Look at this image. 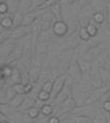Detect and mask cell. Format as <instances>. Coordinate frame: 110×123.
I'll return each instance as SVG.
<instances>
[{"label":"cell","instance_id":"obj_1","mask_svg":"<svg viewBox=\"0 0 110 123\" xmlns=\"http://www.w3.org/2000/svg\"><path fill=\"white\" fill-rule=\"evenodd\" d=\"M76 51L77 50L63 51L51 62L50 66H51V73H52L53 80L56 77L64 75V74H67V70L69 67L70 62L73 56L76 53Z\"/></svg>","mask_w":110,"mask_h":123},{"label":"cell","instance_id":"obj_2","mask_svg":"<svg viewBox=\"0 0 110 123\" xmlns=\"http://www.w3.org/2000/svg\"><path fill=\"white\" fill-rule=\"evenodd\" d=\"M93 87L88 79H81L79 82H75L73 89V98L78 104V106L84 105L87 100L91 96Z\"/></svg>","mask_w":110,"mask_h":123},{"label":"cell","instance_id":"obj_3","mask_svg":"<svg viewBox=\"0 0 110 123\" xmlns=\"http://www.w3.org/2000/svg\"><path fill=\"white\" fill-rule=\"evenodd\" d=\"M58 42L60 44L62 52L69 50H77L82 44V40L79 37L78 31L70 36H67L64 38L58 40Z\"/></svg>","mask_w":110,"mask_h":123},{"label":"cell","instance_id":"obj_4","mask_svg":"<svg viewBox=\"0 0 110 123\" xmlns=\"http://www.w3.org/2000/svg\"><path fill=\"white\" fill-rule=\"evenodd\" d=\"M74 85H75V81L73 80V78H71L70 77H68L66 83L64 85V87L63 88V90L61 91V92L57 95L56 99H55L51 105H53L54 108H59L60 105L63 104V101H65L66 99L73 97V89H74Z\"/></svg>","mask_w":110,"mask_h":123},{"label":"cell","instance_id":"obj_5","mask_svg":"<svg viewBox=\"0 0 110 123\" xmlns=\"http://www.w3.org/2000/svg\"><path fill=\"white\" fill-rule=\"evenodd\" d=\"M49 44L50 42L47 41H37V46H36V51H35V60L34 63L43 65L49 56Z\"/></svg>","mask_w":110,"mask_h":123},{"label":"cell","instance_id":"obj_6","mask_svg":"<svg viewBox=\"0 0 110 123\" xmlns=\"http://www.w3.org/2000/svg\"><path fill=\"white\" fill-rule=\"evenodd\" d=\"M67 75L71 78H73V80L75 82H79L81 79H83L82 73H81V70H80L79 64V55L77 53V51H76V53L73 56V58L70 62L69 67L67 70Z\"/></svg>","mask_w":110,"mask_h":123},{"label":"cell","instance_id":"obj_7","mask_svg":"<svg viewBox=\"0 0 110 123\" xmlns=\"http://www.w3.org/2000/svg\"><path fill=\"white\" fill-rule=\"evenodd\" d=\"M108 48H109V47H107L106 42H105V41H103L101 43H99L98 45L92 47L91 49H89L81 58H83V59H85L87 61L92 62L94 61L96 58H98L101 54H103L104 52H105V51L108 49Z\"/></svg>","mask_w":110,"mask_h":123},{"label":"cell","instance_id":"obj_8","mask_svg":"<svg viewBox=\"0 0 110 123\" xmlns=\"http://www.w3.org/2000/svg\"><path fill=\"white\" fill-rule=\"evenodd\" d=\"M51 31H52L54 37L57 38V41L66 37L69 34L68 25H67L66 22H64L63 20V21H56L52 26Z\"/></svg>","mask_w":110,"mask_h":123},{"label":"cell","instance_id":"obj_9","mask_svg":"<svg viewBox=\"0 0 110 123\" xmlns=\"http://www.w3.org/2000/svg\"><path fill=\"white\" fill-rule=\"evenodd\" d=\"M68 77L69 76L67 74H64V75H62L60 77H56L53 80V89H52V92L50 93V100L49 102V104H51L56 99L57 95L61 92V91L63 90V88L64 87Z\"/></svg>","mask_w":110,"mask_h":123},{"label":"cell","instance_id":"obj_10","mask_svg":"<svg viewBox=\"0 0 110 123\" xmlns=\"http://www.w3.org/2000/svg\"><path fill=\"white\" fill-rule=\"evenodd\" d=\"M18 40L13 38H9L6 42L0 44V56H1V64H3L4 61L10 55V53L14 50Z\"/></svg>","mask_w":110,"mask_h":123},{"label":"cell","instance_id":"obj_11","mask_svg":"<svg viewBox=\"0 0 110 123\" xmlns=\"http://www.w3.org/2000/svg\"><path fill=\"white\" fill-rule=\"evenodd\" d=\"M23 53H24V40L21 39V40H18V43L16 45L14 50L4 61L3 64H11L15 62L21 60L23 57ZM3 64H1V65H3Z\"/></svg>","mask_w":110,"mask_h":123},{"label":"cell","instance_id":"obj_12","mask_svg":"<svg viewBox=\"0 0 110 123\" xmlns=\"http://www.w3.org/2000/svg\"><path fill=\"white\" fill-rule=\"evenodd\" d=\"M89 81H90L91 85L93 87V89H98V88L104 87L102 76H101L99 67L92 65L90 76H89Z\"/></svg>","mask_w":110,"mask_h":123},{"label":"cell","instance_id":"obj_13","mask_svg":"<svg viewBox=\"0 0 110 123\" xmlns=\"http://www.w3.org/2000/svg\"><path fill=\"white\" fill-rule=\"evenodd\" d=\"M41 17H42V34L51 31L52 26L56 22V19L53 14L49 11V9H48L46 12L42 14Z\"/></svg>","mask_w":110,"mask_h":123},{"label":"cell","instance_id":"obj_14","mask_svg":"<svg viewBox=\"0 0 110 123\" xmlns=\"http://www.w3.org/2000/svg\"><path fill=\"white\" fill-rule=\"evenodd\" d=\"M31 27L30 26H24L21 25L19 27H16L12 30V36L11 38L15 39V40H21L24 39L29 36H31Z\"/></svg>","mask_w":110,"mask_h":123},{"label":"cell","instance_id":"obj_15","mask_svg":"<svg viewBox=\"0 0 110 123\" xmlns=\"http://www.w3.org/2000/svg\"><path fill=\"white\" fill-rule=\"evenodd\" d=\"M42 66L43 65H38L36 63H33L31 68L29 70V78H30V82L32 84H37L39 80L40 75H41V71H42Z\"/></svg>","mask_w":110,"mask_h":123},{"label":"cell","instance_id":"obj_16","mask_svg":"<svg viewBox=\"0 0 110 123\" xmlns=\"http://www.w3.org/2000/svg\"><path fill=\"white\" fill-rule=\"evenodd\" d=\"M0 26L1 28L5 30H13L14 29V21L13 16L10 15L9 13L7 14H1L0 17Z\"/></svg>","mask_w":110,"mask_h":123},{"label":"cell","instance_id":"obj_17","mask_svg":"<svg viewBox=\"0 0 110 123\" xmlns=\"http://www.w3.org/2000/svg\"><path fill=\"white\" fill-rule=\"evenodd\" d=\"M79 64L80 70H81V73H82L83 79H88L89 80V76H90L91 70L92 67V63L91 62L81 58V57H79Z\"/></svg>","mask_w":110,"mask_h":123},{"label":"cell","instance_id":"obj_18","mask_svg":"<svg viewBox=\"0 0 110 123\" xmlns=\"http://www.w3.org/2000/svg\"><path fill=\"white\" fill-rule=\"evenodd\" d=\"M108 114L104 111V109L101 106V104L99 103V107L97 110V113L92 118L93 123H108Z\"/></svg>","mask_w":110,"mask_h":123},{"label":"cell","instance_id":"obj_19","mask_svg":"<svg viewBox=\"0 0 110 123\" xmlns=\"http://www.w3.org/2000/svg\"><path fill=\"white\" fill-rule=\"evenodd\" d=\"M49 9L53 14L56 21H63V9H62L61 3H57V4L52 5Z\"/></svg>","mask_w":110,"mask_h":123},{"label":"cell","instance_id":"obj_20","mask_svg":"<svg viewBox=\"0 0 110 123\" xmlns=\"http://www.w3.org/2000/svg\"><path fill=\"white\" fill-rule=\"evenodd\" d=\"M86 28H87L88 33H89L90 36H91V37H97V36L99 35L101 26L98 25L97 23H95L91 19V21H90L89 24L86 26Z\"/></svg>","mask_w":110,"mask_h":123},{"label":"cell","instance_id":"obj_21","mask_svg":"<svg viewBox=\"0 0 110 123\" xmlns=\"http://www.w3.org/2000/svg\"><path fill=\"white\" fill-rule=\"evenodd\" d=\"M92 20L95 23H97L98 25H102L105 22H107V19H106V13L103 12V11H96L93 13Z\"/></svg>","mask_w":110,"mask_h":123},{"label":"cell","instance_id":"obj_22","mask_svg":"<svg viewBox=\"0 0 110 123\" xmlns=\"http://www.w3.org/2000/svg\"><path fill=\"white\" fill-rule=\"evenodd\" d=\"M25 98H26V95L25 94H17L15 97L9 102V104H10V105L12 107L18 109V108L24 104Z\"/></svg>","mask_w":110,"mask_h":123},{"label":"cell","instance_id":"obj_23","mask_svg":"<svg viewBox=\"0 0 110 123\" xmlns=\"http://www.w3.org/2000/svg\"><path fill=\"white\" fill-rule=\"evenodd\" d=\"M7 4L8 6V13L10 15L14 16L19 11L20 0H8Z\"/></svg>","mask_w":110,"mask_h":123},{"label":"cell","instance_id":"obj_24","mask_svg":"<svg viewBox=\"0 0 110 123\" xmlns=\"http://www.w3.org/2000/svg\"><path fill=\"white\" fill-rule=\"evenodd\" d=\"M32 4H33V0H20L19 10L22 11L24 14H26L30 12Z\"/></svg>","mask_w":110,"mask_h":123},{"label":"cell","instance_id":"obj_25","mask_svg":"<svg viewBox=\"0 0 110 123\" xmlns=\"http://www.w3.org/2000/svg\"><path fill=\"white\" fill-rule=\"evenodd\" d=\"M40 113L44 117H49L50 116H52L54 114V107H53V105L51 104H46L40 109Z\"/></svg>","mask_w":110,"mask_h":123},{"label":"cell","instance_id":"obj_26","mask_svg":"<svg viewBox=\"0 0 110 123\" xmlns=\"http://www.w3.org/2000/svg\"><path fill=\"white\" fill-rule=\"evenodd\" d=\"M78 33H79V37L82 40V42H87V41H89L90 39L92 38L91 36H90V34H89L88 31H87L86 26H81V25H79Z\"/></svg>","mask_w":110,"mask_h":123},{"label":"cell","instance_id":"obj_27","mask_svg":"<svg viewBox=\"0 0 110 123\" xmlns=\"http://www.w3.org/2000/svg\"><path fill=\"white\" fill-rule=\"evenodd\" d=\"M13 73V66L10 64H3L1 65V75H3L7 79L11 77Z\"/></svg>","mask_w":110,"mask_h":123},{"label":"cell","instance_id":"obj_28","mask_svg":"<svg viewBox=\"0 0 110 123\" xmlns=\"http://www.w3.org/2000/svg\"><path fill=\"white\" fill-rule=\"evenodd\" d=\"M26 114L31 117L33 120H36L39 117L41 116V113H40V110L38 108H37L36 106H32L30 107L27 111H26Z\"/></svg>","mask_w":110,"mask_h":123},{"label":"cell","instance_id":"obj_29","mask_svg":"<svg viewBox=\"0 0 110 123\" xmlns=\"http://www.w3.org/2000/svg\"><path fill=\"white\" fill-rule=\"evenodd\" d=\"M24 14L22 11H18L15 15L13 16V21H14V28L19 27L21 25H23V22H24Z\"/></svg>","mask_w":110,"mask_h":123},{"label":"cell","instance_id":"obj_30","mask_svg":"<svg viewBox=\"0 0 110 123\" xmlns=\"http://www.w3.org/2000/svg\"><path fill=\"white\" fill-rule=\"evenodd\" d=\"M11 36H12V30H5L4 29V31H1V33H0V44H2L9 38H11Z\"/></svg>","mask_w":110,"mask_h":123},{"label":"cell","instance_id":"obj_31","mask_svg":"<svg viewBox=\"0 0 110 123\" xmlns=\"http://www.w3.org/2000/svg\"><path fill=\"white\" fill-rule=\"evenodd\" d=\"M52 89H53V80H52V79L44 82V83L42 84V86H41V90L49 92V93H51Z\"/></svg>","mask_w":110,"mask_h":123},{"label":"cell","instance_id":"obj_32","mask_svg":"<svg viewBox=\"0 0 110 123\" xmlns=\"http://www.w3.org/2000/svg\"><path fill=\"white\" fill-rule=\"evenodd\" d=\"M37 98L40 99L41 101H44V102H46V103L49 104V102L50 100V93L41 90L39 92V93H38V97Z\"/></svg>","mask_w":110,"mask_h":123},{"label":"cell","instance_id":"obj_33","mask_svg":"<svg viewBox=\"0 0 110 123\" xmlns=\"http://www.w3.org/2000/svg\"><path fill=\"white\" fill-rule=\"evenodd\" d=\"M13 88H14L17 94H25V85L24 83H22V82L17 83V84L13 85Z\"/></svg>","mask_w":110,"mask_h":123},{"label":"cell","instance_id":"obj_34","mask_svg":"<svg viewBox=\"0 0 110 123\" xmlns=\"http://www.w3.org/2000/svg\"><path fill=\"white\" fill-rule=\"evenodd\" d=\"M75 122L76 123H93L92 117H75Z\"/></svg>","mask_w":110,"mask_h":123},{"label":"cell","instance_id":"obj_35","mask_svg":"<svg viewBox=\"0 0 110 123\" xmlns=\"http://www.w3.org/2000/svg\"><path fill=\"white\" fill-rule=\"evenodd\" d=\"M8 13V6L7 3H0V14Z\"/></svg>","mask_w":110,"mask_h":123},{"label":"cell","instance_id":"obj_36","mask_svg":"<svg viewBox=\"0 0 110 123\" xmlns=\"http://www.w3.org/2000/svg\"><path fill=\"white\" fill-rule=\"evenodd\" d=\"M100 104H101V106L104 112H106L107 114L110 113V101H105V102L100 103Z\"/></svg>","mask_w":110,"mask_h":123},{"label":"cell","instance_id":"obj_37","mask_svg":"<svg viewBox=\"0 0 110 123\" xmlns=\"http://www.w3.org/2000/svg\"><path fill=\"white\" fill-rule=\"evenodd\" d=\"M61 123H76L75 122V117L70 114L69 116H67L66 117H64L63 119H62Z\"/></svg>","mask_w":110,"mask_h":123},{"label":"cell","instance_id":"obj_38","mask_svg":"<svg viewBox=\"0 0 110 123\" xmlns=\"http://www.w3.org/2000/svg\"><path fill=\"white\" fill-rule=\"evenodd\" d=\"M47 123H61V119H60V117H59L52 115L48 118Z\"/></svg>","mask_w":110,"mask_h":123},{"label":"cell","instance_id":"obj_39","mask_svg":"<svg viewBox=\"0 0 110 123\" xmlns=\"http://www.w3.org/2000/svg\"><path fill=\"white\" fill-rule=\"evenodd\" d=\"M80 0H63L62 2H61V4H63V5H65V6H74L75 4H77V3H79Z\"/></svg>","mask_w":110,"mask_h":123},{"label":"cell","instance_id":"obj_40","mask_svg":"<svg viewBox=\"0 0 110 123\" xmlns=\"http://www.w3.org/2000/svg\"><path fill=\"white\" fill-rule=\"evenodd\" d=\"M46 104H48V103L44 102V101H41L40 99L37 98V99L36 100V102H35V105H34V106H36V107L38 108V109L40 110V109L42 108V106H43V105H45Z\"/></svg>","mask_w":110,"mask_h":123},{"label":"cell","instance_id":"obj_41","mask_svg":"<svg viewBox=\"0 0 110 123\" xmlns=\"http://www.w3.org/2000/svg\"><path fill=\"white\" fill-rule=\"evenodd\" d=\"M106 19H107V24H110V2L106 3Z\"/></svg>","mask_w":110,"mask_h":123},{"label":"cell","instance_id":"obj_42","mask_svg":"<svg viewBox=\"0 0 110 123\" xmlns=\"http://www.w3.org/2000/svg\"><path fill=\"white\" fill-rule=\"evenodd\" d=\"M105 101H110V89L108 90V92L104 95V97L102 98V100L100 101V103H104V102H105Z\"/></svg>","mask_w":110,"mask_h":123},{"label":"cell","instance_id":"obj_43","mask_svg":"<svg viewBox=\"0 0 110 123\" xmlns=\"http://www.w3.org/2000/svg\"><path fill=\"white\" fill-rule=\"evenodd\" d=\"M0 123H11V121L9 119H2L0 120Z\"/></svg>","mask_w":110,"mask_h":123},{"label":"cell","instance_id":"obj_44","mask_svg":"<svg viewBox=\"0 0 110 123\" xmlns=\"http://www.w3.org/2000/svg\"><path fill=\"white\" fill-rule=\"evenodd\" d=\"M107 56H108V58H109L110 60V47L108 48V49H107Z\"/></svg>","mask_w":110,"mask_h":123},{"label":"cell","instance_id":"obj_45","mask_svg":"<svg viewBox=\"0 0 110 123\" xmlns=\"http://www.w3.org/2000/svg\"><path fill=\"white\" fill-rule=\"evenodd\" d=\"M8 0H1V3H7Z\"/></svg>","mask_w":110,"mask_h":123},{"label":"cell","instance_id":"obj_46","mask_svg":"<svg viewBox=\"0 0 110 123\" xmlns=\"http://www.w3.org/2000/svg\"><path fill=\"white\" fill-rule=\"evenodd\" d=\"M103 1H104V2H106V3H108V2H110V0H103Z\"/></svg>","mask_w":110,"mask_h":123},{"label":"cell","instance_id":"obj_47","mask_svg":"<svg viewBox=\"0 0 110 123\" xmlns=\"http://www.w3.org/2000/svg\"><path fill=\"white\" fill-rule=\"evenodd\" d=\"M107 26H108V30H109V32H110V24H107Z\"/></svg>","mask_w":110,"mask_h":123},{"label":"cell","instance_id":"obj_48","mask_svg":"<svg viewBox=\"0 0 110 123\" xmlns=\"http://www.w3.org/2000/svg\"><path fill=\"white\" fill-rule=\"evenodd\" d=\"M108 118H109V120H110V113H108Z\"/></svg>","mask_w":110,"mask_h":123},{"label":"cell","instance_id":"obj_49","mask_svg":"<svg viewBox=\"0 0 110 123\" xmlns=\"http://www.w3.org/2000/svg\"><path fill=\"white\" fill-rule=\"evenodd\" d=\"M43 1H46V0H43Z\"/></svg>","mask_w":110,"mask_h":123}]
</instances>
